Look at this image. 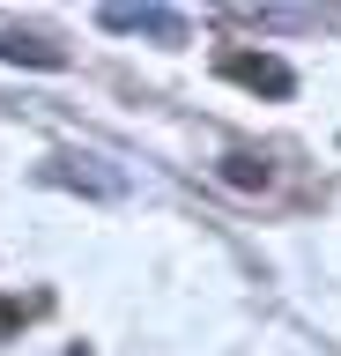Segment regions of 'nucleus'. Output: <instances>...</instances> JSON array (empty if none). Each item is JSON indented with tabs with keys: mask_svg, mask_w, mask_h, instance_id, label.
I'll use <instances>...</instances> for the list:
<instances>
[{
	"mask_svg": "<svg viewBox=\"0 0 341 356\" xmlns=\"http://www.w3.org/2000/svg\"><path fill=\"white\" fill-rule=\"evenodd\" d=\"M223 178H230V186H238V193H260V186H267V163H260V156H245V149H238V156H223Z\"/></svg>",
	"mask_w": 341,
	"mask_h": 356,
	"instance_id": "nucleus-4",
	"label": "nucleus"
},
{
	"mask_svg": "<svg viewBox=\"0 0 341 356\" xmlns=\"http://www.w3.org/2000/svg\"><path fill=\"white\" fill-rule=\"evenodd\" d=\"M0 60H15V67H67V44L38 38V30H0Z\"/></svg>",
	"mask_w": 341,
	"mask_h": 356,
	"instance_id": "nucleus-3",
	"label": "nucleus"
},
{
	"mask_svg": "<svg viewBox=\"0 0 341 356\" xmlns=\"http://www.w3.org/2000/svg\"><path fill=\"white\" fill-rule=\"evenodd\" d=\"M23 327V305H15V297H0V334H15Z\"/></svg>",
	"mask_w": 341,
	"mask_h": 356,
	"instance_id": "nucleus-5",
	"label": "nucleus"
},
{
	"mask_svg": "<svg viewBox=\"0 0 341 356\" xmlns=\"http://www.w3.org/2000/svg\"><path fill=\"white\" fill-rule=\"evenodd\" d=\"M104 30H119V38H156V44H185V15L178 8H104Z\"/></svg>",
	"mask_w": 341,
	"mask_h": 356,
	"instance_id": "nucleus-1",
	"label": "nucleus"
},
{
	"mask_svg": "<svg viewBox=\"0 0 341 356\" xmlns=\"http://www.w3.org/2000/svg\"><path fill=\"white\" fill-rule=\"evenodd\" d=\"M223 74H230L238 89H267V97H290V89H297L290 60H274V52H230Z\"/></svg>",
	"mask_w": 341,
	"mask_h": 356,
	"instance_id": "nucleus-2",
	"label": "nucleus"
}]
</instances>
